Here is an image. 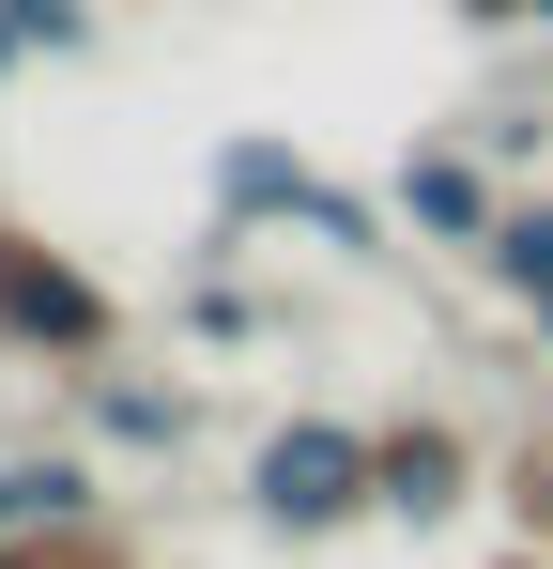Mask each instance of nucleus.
<instances>
[{"instance_id": "1", "label": "nucleus", "mask_w": 553, "mask_h": 569, "mask_svg": "<svg viewBox=\"0 0 553 569\" xmlns=\"http://www.w3.org/2000/svg\"><path fill=\"white\" fill-rule=\"evenodd\" d=\"M384 216L400 200H354L339 170H308L292 139H215V231H308V247H339V262H384Z\"/></svg>"}, {"instance_id": "2", "label": "nucleus", "mask_w": 553, "mask_h": 569, "mask_svg": "<svg viewBox=\"0 0 553 569\" xmlns=\"http://www.w3.org/2000/svg\"><path fill=\"white\" fill-rule=\"evenodd\" d=\"M247 508H262L276 539H339L384 508V431L354 416H276L262 447H247Z\"/></svg>"}, {"instance_id": "3", "label": "nucleus", "mask_w": 553, "mask_h": 569, "mask_svg": "<svg viewBox=\"0 0 553 569\" xmlns=\"http://www.w3.org/2000/svg\"><path fill=\"white\" fill-rule=\"evenodd\" d=\"M0 355H47V370H108L123 355V292L62 262L31 216H0Z\"/></svg>"}, {"instance_id": "4", "label": "nucleus", "mask_w": 553, "mask_h": 569, "mask_svg": "<svg viewBox=\"0 0 553 569\" xmlns=\"http://www.w3.org/2000/svg\"><path fill=\"white\" fill-rule=\"evenodd\" d=\"M384 200H400V231H431V247H492V216H507V186H492V154H461V139H415L400 170H384Z\"/></svg>"}, {"instance_id": "5", "label": "nucleus", "mask_w": 553, "mask_h": 569, "mask_svg": "<svg viewBox=\"0 0 553 569\" xmlns=\"http://www.w3.org/2000/svg\"><path fill=\"white\" fill-rule=\"evenodd\" d=\"M461 492H476V431L461 416H400L384 431V523H446Z\"/></svg>"}, {"instance_id": "6", "label": "nucleus", "mask_w": 553, "mask_h": 569, "mask_svg": "<svg viewBox=\"0 0 553 569\" xmlns=\"http://www.w3.org/2000/svg\"><path fill=\"white\" fill-rule=\"evenodd\" d=\"M78 416L108 431V447H139V462H170L184 431H200V385H139L123 355H108V370H78Z\"/></svg>"}, {"instance_id": "7", "label": "nucleus", "mask_w": 553, "mask_h": 569, "mask_svg": "<svg viewBox=\"0 0 553 569\" xmlns=\"http://www.w3.org/2000/svg\"><path fill=\"white\" fill-rule=\"evenodd\" d=\"M476 278L507 292V308H539V292H553V186L492 216V247H476Z\"/></svg>"}, {"instance_id": "8", "label": "nucleus", "mask_w": 553, "mask_h": 569, "mask_svg": "<svg viewBox=\"0 0 553 569\" xmlns=\"http://www.w3.org/2000/svg\"><path fill=\"white\" fill-rule=\"evenodd\" d=\"M276 323V292H247V278H200L184 292V339H262Z\"/></svg>"}, {"instance_id": "9", "label": "nucleus", "mask_w": 553, "mask_h": 569, "mask_svg": "<svg viewBox=\"0 0 553 569\" xmlns=\"http://www.w3.org/2000/svg\"><path fill=\"white\" fill-rule=\"evenodd\" d=\"M492 492H507V523H523V539H553V447H507Z\"/></svg>"}, {"instance_id": "10", "label": "nucleus", "mask_w": 553, "mask_h": 569, "mask_svg": "<svg viewBox=\"0 0 553 569\" xmlns=\"http://www.w3.org/2000/svg\"><path fill=\"white\" fill-rule=\"evenodd\" d=\"M0 16H16L47 62H78V47H92V0H0Z\"/></svg>"}, {"instance_id": "11", "label": "nucleus", "mask_w": 553, "mask_h": 569, "mask_svg": "<svg viewBox=\"0 0 553 569\" xmlns=\"http://www.w3.org/2000/svg\"><path fill=\"white\" fill-rule=\"evenodd\" d=\"M461 31H553V0H446Z\"/></svg>"}, {"instance_id": "12", "label": "nucleus", "mask_w": 553, "mask_h": 569, "mask_svg": "<svg viewBox=\"0 0 553 569\" xmlns=\"http://www.w3.org/2000/svg\"><path fill=\"white\" fill-rule=\"evenodd\" d=\"M31 62H47V47H31V31H16V16H0V93H16V78H31Z\"/></svg>"}, {"instance_id": "13", "label": "nucleus", "mask_w": 553, "mask_h": 569, "mask_svg": "<svg viewBox=\"0 0 553 569\" xmlns=\"http://www.w3.org/2000/svg\"><path fill=\"white\" fill-rule=\"evenodd\" d=\"M523 323H539V355H553V292H539V308H523Z\"/></svg>"}, {"instance_id": "14", "label": "nucleus", "mask_w": 553, "mask_h": 569, "mask_svg": "<svg viewBox=\"0 0 553 569\" xmlns=\"http://www.w3.org/2000/svg\"><path fill=\"white\" fill-rule=\"evenodd\" d=\"M492 569H553V555H539V539H523V555H492Z\"/></svg>"}]
</instances>
